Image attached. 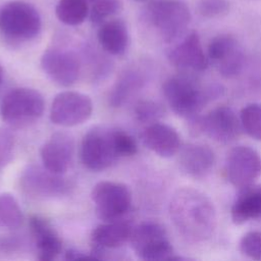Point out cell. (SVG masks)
Instances as JSON below:
<instances>
[{
  "label": "cell",
  "mask_w": 261,
  "mask_h": 261,
  "mask_svg": "<svg viewBox=\"0 0 261 261\" xmlns=\"http://www.w3.org/2000/svg\"><path fill=\"white\" fill-rule=\"evenodd\" d=\"M136 1H145V0H136Z\"/></svg>",
  "instance_id": "obj_35"
},
{
  "label": "cell",
  "mask_w": 261,
  "mask_h": 261,
  "mask_svg": "<svg viewBox=\"0 0 261 261\" xmlns=\"http://www.w3.org/2000/svg\"><path fill=\"white\" fill-rule=\"evenodd\" d=\"M143 84L142 76L136 71H126L116 82L109 95V102L114 107H119Z\"/></svg>",
  "instance_id": "obj_25"
},
{
  "label": "cell",
  "mask_w": 261,
  "mask_h": 261,
  "mask_svg": "<svg viewBox=\"0 0 261 261\" xmlns=\"http://www.w3.org/2000/svg\"><path fill=\"white\" fill-rule=\"evenodd\" d=\"M13 135L7 128L0 127V171L11 162L13 158Z\"/></svg>",
  "instance_id": "obj_31"
},
{
  "label": "cell",
  "mask_w": 261,
  "mask_h": 261,
  "mask_svg": "<svg viewBox=\"0 0 261 261\" xmlns=\"http://www.w3.org/2000/svg\"><path fill=\"white\" fill-rule=\"evenodd\" d=\"M73 138L64 132H56L42 146L40 155L43 165L56 174H64L73 158Z\"/></svg>",
  "instance_id": "obj_16"
},
{
  "label": "cell",
  "mask_w": 261,
  "mask_h": 261,
  "mask_svg": "<svg viewBox=\"0 0 261 261\" xmlns=\"http://www.w3.org/2000/svg\"><path fill=\"white\" fill-rule=\"evenodd\" d=\"M3 76H4V71H3V67H2V65L0 64V84L2 83V81H3Z\"/></svg>",
  "instance_id": "obj_34"
},
{
  "label": "cell",
  "mask_w": 261,
  "mask_h": 261,
  "mask_svg": "<svg viewBox=\"0 0 261 261\" xmlns=\"http://www.w3.org/2000/svg\"><path fill=\"white\" fill-rule=\"evenodd\" d=\"M41 28V16L33 5L13 0L0 7V31L6 38L17 42L30 41L39 35Z\"/></svg>",
  "instance_id": "obj_4"
},
{
  "label": "cell",
  "mask_w": 261,
  "mask_h": 261,
  "mask_svg": "<svg viewBox=\"0 0 261 261\" xmlns=\"http://www.w3.org/2000/svg\"><path fill=\"white\" fill-rule=\"evenodd\" d=\"M64 259L66 260H82V259H95L93 254L90 253H85L83 251L74 250V249H69L65 252Z\"/></svg>",
  "instance_id": "obj_33"
},
{
  "label": "cell",
  "mask_w": 261,
  "mask_h": 261,
  "mask_svg": "<svg viewBox=\"0 0 261 261\" xmlns=\"http://www.w3.org/2000/svg\"><path fill=\"white\" fill-rule=\"evenodd\" d=\"M198 9L205 17H216L228 12L229 2L227 0H201Z\"/></svg>",
  "instance_id": "obj_32"
},
{
  "label": "cell",
  "mask_w": 261,
  "mask_h": 261,
  "mask_svg": "<svg viewBox=\"0 0 261 261\" xmlns=\"http://www.w3.org/2000/svg\"><path fill=\"white\" fill-rule=\"evenodd\" d=\"M113 141L119 157L133 156L138 151L136 140L122 129H113Z\"/></svg>",
  "instance_id": "obj_30"
},
{
  "label": "cell",
  "mask_w": 261,
  "mask_h": 261,
  "mask_svg": "<svg viewBox=\"0 0 261 261\" xmlns=\"http://www.w3.org/2000/svg\"><path fill=\"white\" fill-rule=\"evenodd\" d=\"M162 90L170 109L187 119L199 115L208 102L223 93L219 85L214 84L204 88L196 80L182 74L166 80Z\"/></svg>",
  "instance_id": "obj_2"
},
{
  "label": "cell",
  "mask_w": 261,
  "mask_h": 261,
  "mask_svg": "<svg viewBox=\"0 0 261 261\" xmlns=\"http://www.w3.org/2000/svg\"><path fill=\"white\" fill-rule=\"evenodd\" d=\"M30 229L37 248L38 259L42 261L54 260L62 250V242L52 224L39 215L31 216Z\"/></svg>",
  "instance_id": "obj_20"
},
{
  "label": "cell",
  "mask_w": 261,
  "mask_h": 261,
  "mask_svg": "<svg viewBox=\"0 0 261 261\" xmlns=\"http://www.w3.org/2000/svg\"><path fill=\"white\" fill-rule=\"evenodd\" d=\"M133 226L123 220L104 221L96 226L91 233L93 248L91 253L95 259H103L105 250L117 249L129 242Z\"/></svg>",
  "instance_id": "obj_17"
},
{
  "label": "cell",
  "mask_w": 261,
  "mask_h": 261,
  "mask_svg": "<svg viewBox=\"0 0 261 261\" xmlns=\"http://www.w3.org/2000/svg\"><path fill=\"white\" fill-rule=\"evenodd\" d=\"M142 140L149 150L163 158L174 156L181 147L177 132L172 126L161 122L148 124L142 134Z\"/></svg>",
  "instance_id": "obj_19"
},
{
  "label": "cell",
  "mask_w": 261,
  "mask_h": 261,
  "mask_svg": "<svg viewBox=\"0 0 261 261\" xmlns=\"http://www.w3.org/2000/svg\"><path fill=\"white\" fill-rule=\"evenodd\" d=\"M167 58L174 67L184 71L201 72L209 64L200 37L195 31L185 34L178 39L177 43L169 49Z\"/></svg>",
  "instance_id": "obj_15"
},
{
  "label": "cell",
  "mask_w": 261,
  "mask_h": 261,
  "mask_svg": "<svg viewBox=\"0 0 261 261\" xmlns=\"http://www.w3.org/2000/svg\"><path fill=\"white\" fill-rule=\"evenodd\" d=\"M147 16L165 43H174L180 39L191 21L188 5L179 0H155L149 5Z\"/></svg>",
  "instance_id": "obj_3"
},
{
  "label": "cell",
  "mask_w": 261,
  "mask_h": 261,
  "mask_svg": "<svg viewBox=\"0 0 261 261\" xmlns=\"http://www.w3.org/2000/svg\"><path fill=\"white\" fill-rule=\"evenodd\" d=\"M230 217L238 225L261 218V185L253 184L241 189L232 203Z\"/></svg>",
  "instance_id": "obj_21"
},
{
  "label": "cell",
  "mask_w": 261,
  "mask_h": 261,
  "mask_svg": "<svg viewBox=\"0 0 261 261\" xmlns=\"http://www.w3.org/2000/svg\"><path fill=\"white\" fill-rule=\"evenodd\" d=\"M208 61L224 79L239 75L245 65L244 51L237 39L228 34L214 37L207 48Z\"/></svg>",
  "instance_id": "obj_10"
},
{
  "label": "cell",
  "mask_w": 261,
  "mask_h": 261,
  "mask_svg": "<svg viewBox=\"0 0 261 261\" xmlns=\"http://www.w3.org/2000/svg\"><path fill=\"white\" fill-rule=\"evenodd\" d=\"M45 109L42 94L32 88H16L2 99L0 114L7 124L22 127L39 119Z\"/></svg>",
  "instance_id": "obj_5"
},
{
  "label": "cell",
  "mask_w": 261,
  "mask_h": 261,
  "mask_svg": "<svg viewBox=\"0 0 261 261\" xmlns=\"http://www.w3.org/2000/svg\"><path fill=\"white\" fill-rule=\"evenodd\" d=\"M169 215L177 231L190 242L208 240L217 223L213 202L193 188H182L173 195Z\"/></svg>",
  "instance_id": "obj_1"
},
{
  "label": "cell",
  "mask_w": 261,
  "mask_h": 261,
  "mask_svg": "<svg viewBox=\"0 0 261 261\" xmlns=\"http://www.w3.org/2000/svg\"><path fill=\"white\" fill-rule=\"evenodd\" d=\"M23 222V214L16 199L8 193L0 194V229L14 230Z\"/></svg>",
  "instance_id": "obj_24"
},
{
  "label": "cell",
  "mask_w": 261,
  "mask_h": 261,
  "mask_svg": "<svg viewBox=\"0 0 261 261\" xmlns=\"http://www.w3.org/2000/svg\"><path fill=\"white\" fill-rule=\"evenodd\" d=\"M165 110L161 104L152 100H142L135 107V114L142 123H154L164 115Z\"/></svg>",
  "instance_id": "obj_28"
},
{
  "label": "cell",
  "mask_w": 261,
  "mask_h": 261,
  "mask_svg": "<svg viewBox=\"0 0 261 261\" xmlns=\"http://www.w3.org/2000/svg\"><path fill=\"white\" fill-rule=\"evenodd\" d=\"M120 9L121 2L119 0H94L89 14L92 22L101 24Z\"/></svg>",
  "instance_id": "obj_27"
},
{
  "label": "cell",
  "mask_w": 261,
  "mask_h": 261,
  "mask_svg": "<svg viewBox=\"0 0 261 261\" xmlns=\"http://www.w3.org/2000/svg\"><path fill=\"white\" fill-rule=\"evenodd\" d=\"M22 190L33 198L44 199L65 195L70 185L62 174L48 170L44 165L30 164L20 175Z\"/></svg>",
  "instance_id": "obj_13"
},
{
  "label": "cell",
  "mask_w": 261,
  "mask_h": 261,
  "mask_svg": "<svg viewBox=\"0 0 261 261\" xmlns=\"http://www.w3.org/2000/svg\"><path fill=\"white\" fill-rule=\"evenodd\" d=\"M113 141V129L98 126L90 129L83 138L81 158L90 170L101 171L111 166L118 158Z\"/></svg>",
  "instance_id": "obj_9"
},
{
  "label": "cell",
  "mask_w": 261,
  "mask_h": 261,
  "mask_svg": "<svg viewBox=\"0 0 261 261\" xmlns=\"http://www.w3.org/2000/svg\"><path fill=\"white\" fill-rule=\"evenodd\" d=\"M225 174L236 188L249 187L261 176V156L249 146L232 148L225 160Z\"/></svg>",
  "instance_id": "obj_12"
},
{
  "label": "cell",
  "mask_w": 261,
  "mask_h": 261,
  "mask_svg": "<svg viewBox=\"0 0 261 261\" xmlns=\"http://www.w3.org/2000/svg\"><path fill=\"white\" fill-rule=\"evenodd\" d=\"M92 111L93 103L88 95L64 91L54 97L50 108V119L56 125L70 127L87 121Z\"/></svg>",
  "instance_id": "obj_11"
},
{
  "label": "cell",
  "mask_w": 261,
  "mask_h": 261,
  "mask_svg": "<svg viewBox=\"0 0 261 261\" xmlns=\"http://www.w3.org/2000/svg\"><path fill=\"white\" fill-rule=\"evenodd\" d=\"M243 130L252 139L261 142V104L250 103L240 113Z\"/></svg>",
  "instance_id": "obj_26"
},
{
  "label": "cell",
  "mask_w": 261,
  "mask_h": 261,
  "mask_svg": "<svg viewBox=\"0 0 261 261\" xmlns=\"http://www.w3.org/2000/svg\"><path fill=\"white\" fill-rule=\"evenodd\" d=\"M89 12L88 0H59L55 7L57 18L67 25L81 24Z\"/></svg>",
  "instance_id": "obj_23"
},
{
  "label": "cell",
  "mask_w": 261,
  "mask_h": 261,
  "mask_svg": "<svg viewBox=\"0 0 261 261\" xmlns=\"http://www.w3.org/2000/svg\"><path fill=\"white\" fill-rule=\"evenodd\" d=\"M129 243L135 254L142 260H175L168 234L158 222L145 221L133 227Z\"/></svg>",
  "instance_id": "obj_6"
},
{
  "label": "cell",
  "mask_w": 261,
  "mask_h": 261,
  "mask_svg": "<svg viewBox=\"0 0 261 261\" xmlns=\"http://www.w3.org/2000/svg\"><path fill=\"white\" fill-rule=\"evenodd\" d=\"M41 67L54 84L60 87H70L80 76L82 63L74 52L51 48L43 53Z\"/></svg>",
  "instance_id": "obj_14"
},
{
  "label": "cell",
  "mask_w": 261,
  "mask_h": 261,
  "mask_svg": "<svg viewBox=\"0 0 261 261\" xmlns=\"http://www.w3.org/2000/svg\"><path fill=\"white\" fill-rule=\"evenodd\" d=\"M239 249L246 257L261 261V231L253 230L245 233L240 241Z\"/></svg>",
  "instance_id": "obj_29"
},
{
  "label": "cell",
  "mask_w": 261,
  "mask_h": 261,
  "mask_svg": "<svg viewBox=\"0 0 261 261\" xmlns=\"http://www.w3.org/2000/svg\"><path fill=\"white\" fill-rule=\"evenodd\" d=\"M91 199L96 215L102 221L120 219L132 206V193L121 182L102 180L97 182L91 192Z\"/></svg>",
  "instance_id": "obj_8"
},
{
  "label": "cell",
  "mask_w": 261,
  "mask_h": 261,
  "mask_svg": "<svg viewBox=\"0 0 261 261\" xmlns=\"http://www.w3.org/2000/svg\"><path fill=\"white\" fill-rule=\"evenodd\" d=\"M97 39L103 50L114 56L123 55L129 42L127 28L121 19H110L101 23Z\"/></svg>",
  "instance_id": "obj_22"
},
{
  "label": "cell",
  "mask_w": 261,
  "mask_h": 261,
  "mask_svg": "<svg viewBox=\"0 0 261 261\" xmlns=\"http://www.w3.org/2000/svg\"><path fill=\"white\" fill-rule=\"evenodd\" d=\"M191 132L204 134L217 143L227 144L241 135L243 128L240 116L229 106H218L203 116L197 115L189 119Z\"/></svg>",
  "instance_id": "obj_7"
},
{
  "label": "cell",
  "mask_w": 261,
  "mask_h": 261,
  "mask_svg": "<svg viewBox=\"0 0 261 261\" xmlns=\"http://www.w3.org/2000/svg\"><path fill=\"white\" fill-rule=\"evenodd\" d=\"M178 153L179 168L191 177L203 178L212 171L215 165V154L207 145L190 143L180 147Z\"/></svg>",
  "instance_id": "obj_18"
}]
</instances>
